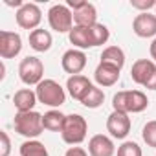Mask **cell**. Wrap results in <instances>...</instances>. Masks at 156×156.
Listing matches in <instances>:
<instances>
[{
  "label": "cell",
  "instance_id": "obj_1",
  "mask_svg": "<svg viewBox=\"0 0 156 156\" xmlns=\"http://www.w3.org/2000/svg\"><path fill=\"white\" fill-rule=\"evenodd\" d=\"M149 107V99L141 90H121L112 98V108L125 114H138Z\"/></svg>",
  "mask_w": 156,
  "mask_h": 156
},
{
  "label": "cell",
  "instance_id": "obj_2",
  "mask_svg": "<svg viewBox=\"0 0 156 156\" xmlns=\"http://www.w3.org/2000/svg\"><path fill=\"white\" fill-rule=\"evenodd\" d=\"M13 127L15 130L28 138V140H35L37 136L42 134L44 125H42V114H39L37 110H30V112H17L15 119H13Z\"/></svg>",
  "mask_w": 156,
  "mask_h": 156
},
{
  "label": "cell",
  "instance_id": "obj_3",
  "mask_svg": "<svg viewBox=\"0 0 156 156\" xmlns=\"http://www.w3.org/2000/svg\"><path fill=\"white\" fill-rule=\"evenodd\" d=\"M87 132H88V123L81 114H68L66 116L62 130H61V136H62L64 143H68L72 147L79 145V143L85 141Z\"/></svg>",
  "mask_w": 156,
  "mask_h": 156
},
{
  "label": "cell",
  "instance_id": "obj_4",
  "mask_svg": "<svg viewBox=\"0 0 156 156\" xmlns=\"http://www.w3.org/2000/svg\"><path fill=\"white\" fill-rule=\"evenodd\" d=\"M35 94H37L39 103L51 107V108H57V107L64 105V101H66L64 88L53 79H42L35 88Z\"/></svg>",
  "mask_w": 156,
  "mask_h": 156
},
{
  "label": "cell",
  "instance_id": "obj_5",
  "mask_svg": "<svg viewBox=\"0 0 156 156\" xmlns=\"http://www.w3.org/2000/svg\"><path fill=\"white\" fill-rule=\"evenodd\" d=\"M132 81L147 90H156V62L152 59H138L130 68Z\"/></svg>",
  "mask_w": 156,
  "mask_h": 156
},
{
  "label": "cell",
  "instance_id": "obj_6",
  "mask_svg": "<svg viewBox=\"0 0 156 156\" xmlns=\"http://www.w3.org/2000/svg\"><path fill=\"white\" fill-rule=\"evenodd\" d=\"M48 24L57 33H70L73 28V13L66 4H55L48 11Z\"/></svg>",
  "mask_w": 156,
  "mask_h": 156
},
{
  "label": "cell",
  "instance_id": "obj_7",
  "mask_svg": "<svg viewBox=\"0 0 156 156\" xmlns=\"http://www.w3.org/2000/svg\"><path fill=\"white\" fill-rule=\"evenodd\" d=\"M19 77H20V81L28 87H37L41 81H42V77H44V64L39 57H26L20 61L19 64Z\"/></svg>",
  "mask_w": 156,
  "mask_h": 156
},
{
  "label": "cell",
  "instance_id": "obj_8",
  "mask_svg": "<svg viewBox=\"0 0 156 156\" xmlns=\"http://www.w3.org/2000/svg\"><path fill=\"white\" fill-rule=\"evenodd\" d=\"M72 13H73V22L75 26H83V28H90L94 24H98V11L96 6L90 2H73V0H68L66 4Z\"/></svg>",
  "mask_w": 156,
  "mask_h": 156
},
{
  "label": "cell",
  "instance_id": "obj_9",
  "mask_svg": "<svg viewBox=\"0 0 156 156\" xmlns=\"http://www.w3.org/2000/svg\"><path fill=\"white\" fill-rule=\"evenodd\" d=\"M15 19H17V24L22 30H31L33 31V30H39V24L42 20V11L37 4L26 2L20 9H17Z\"/></svg>",
  "mask_w": 156,
  "mask_h": 156
},
{
  "label": "cell",
  "instance_id": "obj_10",
  "mask_svg": "<svg viewBox=\"0 0 156 156\" xmlns=\"http://www.w3.org/2000/svg\"><path fill=\"white\" fill-rule=\"evenodd\" d=\"M107 130L116 140L127 138V134L130 132V118H129V114L112 110L110 116L107 118Z\"/></svg>",
  "mask_w": 156,
  "mask_h": 156
},
{
  "label": "cell",
  "instance_id": "obj_11",
  "mask_svg": "<svg viewBox=\"0 0 156 156\" xmlns=\"http://www.w3.org/2000/svg\"><path fill=\"white\" fill-rule=\"evenodd\" d=\"M61 66L70 75H81V72L87 66V55H85V51L83 50H77V48H72V50L64 51V55L61 59Z\"/></svg>",
  "mask_w": 156,
  "mask_h": 156
},
{
  "label": "cell",
  "instance_id": "obj_12",
  "mask_svg": "<svg viewBox=\"0 0 156 156\" xmlns=\"http://www.w3.org/2000/svg\"><path fill=\"white\" fill-rule=\"evenodd\" d=\"M22 51V39L15 31H0V57L13 59Z\"/></svg>",
  "mask_w": 156,
  "mask_h": 156
},
{
  "label": "cell",
  "instance_id": "obj_13",
  "mask_svg": "<svg viewBox=\"0 0 156 156\" xmlns=\"http://www.w3.org/2000/svg\"><path fill=\"white\" fill-rule=\"evenodd\" d=\"M132 31L141 39H156V15L152 13H140L132 20Z\"/></svg>",
  "mask_w": 156,
  "mask_h": 156
},
{
  "label": "cell",
  "instance_id": "obj_14",
  "mask_svg": "<svg viewBox=\"0 0 156 156\" xmlns=\"http://www.w3.org/2000/svg\"><path fill=\"white\" fill-rule=\"evenodd\" d=\"M92 83L88 77L85 75H70L68 81H66V88H68V94L75 99V101H83L87 98V94L92 90Z\"/></svg>",
  "mask_w": 156,
  "mask_h": 156
},
{
  "label": "cell",
  "instance_id": "obj_15",
  "mask_svg": "<svg viewBox=\"0 0 156 156\" xmlns=\"http://www.w3.org/2000/svg\"><path fill=\"white\" fill-rule=\"evenodd\" d=\"M119 68L107 64V62H99L96 72H94V79L99 87H114L119 81Z\"/></svg>",
  "mask_w": 156,
  "mask_h": 156
},
{
  "label": "cell",
  "instance_id": "obj_16",
  "mask_svg": "<svg viewBox=\"0 0 156 156\" xmlns=\"http://www.w3.org/2000/svg\"><path fill=\"white\" fill-rule=\"evenodd\" d=\"M114 141L105 134H96L88 141V154L90 156H114Z\"/></svg>",
  "mask_w": 156,
  "mask_h": 156
},
{
  "label": "cell",
  "instance_id": "obj_17",
  "mask_svg": "<svg viewBox=\"0 0 156 156\" xmlns=\"http://www.w3.org/2000/svg\"><path fill=\"white\" fill-rule=\"evenodd\" d=\"M37 101H39L37 94L31 88H20L13 96V103H15L17 112H30V110H33V107L37 105Z\"/></svg>",
  "mask_w": 156,
  "mask_h": 156
},
{
  "label": "cell",
  "instance_id": "obj_18",
  "mask_svg": "<svg viewBox=\"0 0 156 156\" xmlns=\"http://www.w3.org/2000/svg\"><path fill=\"white\" fill-rule=\"evenodd\" d=\"M53 44V39H51V33L48 30H33L30 31V46L35 50V51H48Z\"/></svg>",
  "mask_w": 156,
  "mask_h": 156
},
{
  "label": "cell",
  "instance_id": "obj_19",
  "mask_svg": "<svg viewBox=\"0 0 156 156\" xmlns=\"http://www.w3.org/2000/svg\"><path fill=\"white\" fill-rule=\"evenodd\" d=\"M70 42L77 48V50H87V48H94L92 46V39H90V31L88 28L83 26H73L72 31L68 33Z\"/></svg>",
  "mask_w": 156,
  "mask_h": 156
},
{
  "label": "cell",
  "instance_id": "obj_20",
  "mask_svg": "<svg viewBox=\"0 0 156 156\" xmlns=\"http://www.w3.org/2000/svg\"><path fill=\"white\" fill-rule=\"evenodd\" d=\"M64 119H66V116H64L61 110L51 108V110H48V112L42 116V125H44V129L50 130V132H61V130H62V125H64Z\"/></svg>",
  "mask_w": 156,
  "mask_h": 156
},
{
  "label": "cell",
  "instance_id": "obj_21",
  "mask_svg": "<svg viewBox=\"0 0 156 156\" xmlns=\"http://www.w3.org/2000/svg\"><path fill=\"white\" fill-rule=\"evenodd\" d=\"M101 62H107V64H112L116 68H123L125 64V51L119 48V46H108L103 50L101 53Z\"/></svg>",
  "mask_w": 156,
  "mask_h": 156
},
{
  "label": "cell",
  "instance_id": "obj_22",
  "mask_svg": "<svg viewBox=\"0 0 156 156\" xmlns=\"http://www.w3.org/2000/svg\"><path fill=\"white\" fill-rule=\"evenodd\" d=\"M20 156H50L44 143L39 140H28L20 145Z\"/></svg>",
  "mask_w": 156,
  "mask_h": 156
},
{
  "label": "cell",
  "instance_id": "obj_23",
  "mask_svg": "<svg viewBox=\"0 0 156 156\" xmlns=\"http://www.w3.org/2000/svg\"><path fill=\"white\" fill-rule=\"evenodd\" d=\"M88 31H90L92 46H103V44H107V41H108V37H110L108 28H107L105 24H99V22L94 24V26H90Z\"/></svg>",
  "mask_w": 156,
  "mask_h": 156
},
{
  "label": "cell",
  "instance_id": "obj_24",
  "mask_svg": "<svg viewBox=\"0 0 156 156\" xmlns=\"http://www.w3.org/2000/svg\"><path fill=\"white\" fill-rule=\"evenodd\" d=\"M103 101H105V92L98 87H92V90L87 94V98L81 101V105H85L87 108H98L103 105Z\"/></svg>",
  "mask_w": 156,
  "mask_h": 156
},
{
  "label": "cell",
  "instance_id": "obj_25",
  "mask_svg": "<svg viewBox=\"0 0 156 156\" xmlns=\"http://www.w3.org/2000/svg\"><path fill=\"white\" fill-rule=\"evenodd\" d=\"M141 138H143V141L149 147H154L156 149V119L145 123V127L141 130Z\"/></svg>",
  "mask_w": 156,
  "mask_h": 156
},
{
  "label": "cell",
  "instance_id": "obj_26",
  "mask_svg": "<svg viewBox=\"0 0 156 156\" xmlns=\"http://www.w3.org/2000/svg\"><path fill=\"white\" fill-rule=\"evenodd\" d=\"M118 156H143V152L136 141H123L118 147Z\"/></svg>",
  "mask_w": 156,
  "mask_h": 156
},
{
  "label": "cell",
  "instance_id": "obj_27",
  "mask_svg": "<svg viewBox=\"0 0 156 156\" xmlns=\"http://www.w3.org/2000/svg\"><path fill=\"white\" fill-rule=\"evenodd\" d=\"M130 6L134 9H140L141 13H149L151 8H156L154 0H130Z\"/></svg>",
  "mask_w": 156,
  "mask_h": 156
},
{
  "label": "cell",
  "instance_id": "obj_28",
  "mask_svg": "<svg viewBox=\"0 0 156 156\" xmlns=\"http://www.w3.org/2000/svg\"><path fill=\"white\" fill-rule=\"evenodd\" d=\"M0 140H2V151H0V156H9V151H11V141H9V136L8 132H0Z\"/></svg>",
  "mask_w": 156,
  "mask_h": 156
},
{
  "label": "cell",
  "instance_id": "obj_29",
  "mask_svg": "<svg viewBox=\"0 0 156 156\" xmlns=\"http://www.w3.org/2000/svg\"><path fill=\"white\" fill-rule=\"evenodd\" d=\"M64 156H88V152H87L83 147L73 145V147H70V149L66 151V154H64Z\"/></svg>",
  "mask_w": 156,
  "mask_h": 156
},
{
  "label": "cell",
  "instance_id": "obj_30",
  "mask_svg": "<svg viewBox=\"0 0 156 156\" xmlns=\"http://www.w3.org/2000/svg\"><path fill=\"white\" fill-rule=\"evenodd\" d=\"M149 51H151V59L156 62V39H152V42H151V48H149Z\"/></svg>",
  "mask_w": 156,
  "mask_h": 156
},
{
  "label": "cell",
  "instance_id": "obj_31",
  "mask_svg": "<svg viewBox=\"0 0 156 156\" xmlns=\"http://www.w3.org/2000/svg\"><path fill=\"white\" fill-rule=\"evenodd\" d=\"M6 77V66H4V62H0V79H4Z\"/></svg>",
  "mask_w": 156,
  "mask_h": 156
},
{
  "label": "cell",
  "instance_id": "obj_32",
  "mask_svg": "<svg viewBox=\"0 0 156 156\" xmlns=\"http://www.w3.org/2000/svg\"><path fill=\"white\" fill-rule=\"evenodd\" d=\"M154 9H156V8H154Z\"/></svg>",
  "mask_w": 156,
  "mask_h": 156
}]
</instances>
